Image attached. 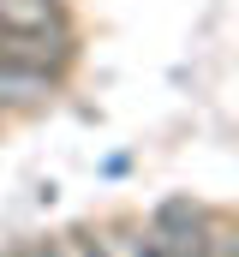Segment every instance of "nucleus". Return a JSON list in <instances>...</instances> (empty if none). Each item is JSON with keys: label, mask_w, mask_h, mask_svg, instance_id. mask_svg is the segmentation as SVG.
<instances>
[{"label": "nucleus", "mask_w": 239, "mask_h": 257, "mask_svg": "<svg viewBox=\"0 0 239 257\" xmlns=\"http://www.w3.org/2000/svg\"><path fill=\"white\" fill-rule=\"evenodd\" d=\"M66 257H114V239H102V233H66Z\"/></svg>", "instance_id": "nucleus-6"}, {"label": "nucleus", "mask_w": 239, "mask_h": 257, "mask_svg": "<svg viewBox=\"0 0 239 257\" xmlns=\"http://www.w3.org/2000/svg\"><path fill=\"white\" fill-rule=\"evenodd\" d=\"M203 221H209V203H197V197H162L156 215H150V233L162 239L168 257H197L203 251Z\"/></svg>", "instance_id": "nucleus-1"}, {"label": "nucleus", "mask_w": 239, "mask_h": 257, "mask_svg": "<svg viewBox=\"0 0 239 257\" xmlns=\"http://www.w3.org/2000/svg\"><path fill=\"white\" fill-rule=\"evenodd\" d=\"M197 257H239V221L227 209H209V221H203V251Z\"/></svg>", "instance_id": "nucleus-4"}, {"label": "nucleus", "mask_w": 239, "mask_h": 257, "mask_svg": "<svg viewBox=\"0 0 239 257\" xmlns=\"http://www.w3.org/2000/svg\"><path fill=\"white\" fill-rule=\"evenodd\" d=\"M6 257H18V251H6Z\"/></svg>", "instance_id": "nucleus-8"}, {"label": "nucleus", "mask_w": 239, "mask_h": 257, "mask_svg": "<svg viewBox=\"0 0 239 257\" xmlns=\"http://www.w3.org/2000/svg\"><path fill=\"white\" fill-rule=\"evenodd\" d=\"M60 96V78L36 72V66H18V60H0V120L6 114H36Z\"/></svg>", "instance_id": "nucleus-2"}, {"label": "nucleus", "mask_w": 239, "mask_h": 257, "mask_svg": "<svg viewBox=\"0 0 239 257\" xmlns=\"http://www.w3.org/2000/svg\"><path fill=\"white\" fill-rule=\"evenodd\" d=\"M18 257H66V245H54V239H36V245H18Z\"/></svg>", "instance_id": "nucleus-7"}, {"label": "nucleus", "mask_w": 239, "mask_h": 257, "mask_svg": "<svg viewBox=\"0 0 239 257\" xmlns=\"http://www.w3.org/2000/svg\"><path fill=\"white\" fill-rule=\"evenodd\" d=\"M114 257H168V251H162V239H156L150 227H138V233H126L114 245Z\"/></svg>", "instance_id": "nucleus-5"}, {"label": "nucleus", "mask_w": 239, "mask_h": 257, "mask_svg": "<svg viewBox=\"0 0 239 257\" xmlns=\"http://www.w3.org/2000/svg\"><path fill=\"white\" fill-rule=\"evenodd\" d=\"M42 30H78L66 0H0V36H42Z\"/></svg>", "instance_id": "nucleus-3"}]
</instances>
